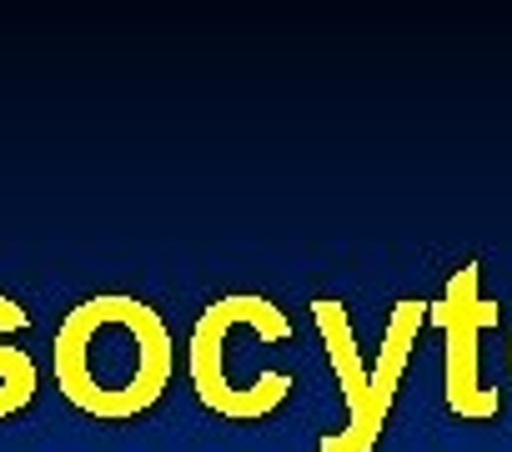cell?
I'll return each mask as SVG.
<instances>
[{"label":"cell","mask_w":512,"mask_h":452,"mask_svg":"<svg viewBox=\"0 0 512 452\" xmlns=\"http://www.w3.org/2000/svg\"><path fill=\"white\" fill-rule=\"evenodd\" d=\"M437 332H442V392H447V412H457L462 422H492L497 417V392L482 382V362H477V337L487 327H497V302L477 297V262H462L442 297L427 307Z\"/></svg>","instance_id":"4"},{"label":"cell","mask_w":512,"mask_h":452,"mask_svg":"<svg viewBox=\"0 0 512 452\" xmlns=\"http://www.w3.org/2000/svg\"><path fill=\"white\" fill-rule=\"evenodd\" d=\"M51 372L76 412L126 422L151 412L171 387L176 342L156 307L126 292H101L61 317L51 342Z\"/></svg>","instance_id":"1"},{"label":"cell","mask_w":512,"mask_h":452,"mask_svg":"<svg viewBox=\"0 0 512 452\" xmlns=\"http://www.w3.org/2000/svg\"><path fill=\"white\" fill-rule=\"evenodd\" d=\"M292 337V317L256 292H231L211 307H201L191 342H186V372H191V392L206 412L226 417V422H262L272 417L287 397H292V372L287 367H251L236 372L241 347L251 342H287Z\"/></svg>","instance_id":"2"},{"label":"cell","mask_w":512,"mask_h":452,"mask_svg":"<svg viewBox=\"0 0 512 452\" xmlns=\"http://www.w3.org/2000/svg\"><path fill=\"white\" fill-rule=\"evenodd\" d=\"M36 382H41V372H36L31 352H21V347H11V342H0V417H11V412L31 407Z\"/></svg>","instance_id":"5"},{"label":"cell","mask_w":512,"mask_h":452,"mask_svg":"<svg viewBox=\"0 0 512 452\" xmlns=\"http://www.w3.org/2000/svg\"><path fill=\"white\" fill-rule=\"evenodd\" d=\"M312 317H317V332H322L332 377H337V387H342V397H347V422H342V432H327L317 452H372V447L382 442V427H387V417H392V402H397L407 357H412L417 332H422V322H427V302L402 297V302L392 307V322H387V332H382L377 362L362 357L342 302L317 297V302H312Z\"/></svg>","instance_id":"3"},{"label":"cell","mask_w":512,"mask_h":452,"mask_svg":"<svg viewBox=\"0 0 512 452\" xmlns=\"http://www.w3.org/2000/svg\"><path fill=\"white\" fill-rule=\"evenodd\" d=\"M507 377H512V342H507Z\"/></svg>","instance_id":"6"}]
</instances>
